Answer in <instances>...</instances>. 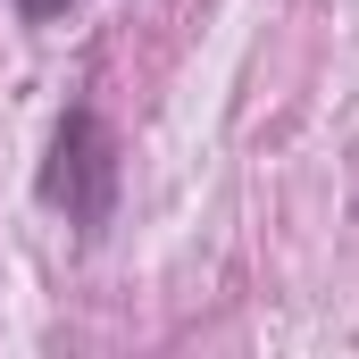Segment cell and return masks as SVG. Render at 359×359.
<instances>
[{"instance_id": "cell-1", "label": "cell", "mask_w": 359, "mask_h": 359, "mask_svg": "<svg viewBox=\"0 0 359 359\" xmlns=\"http://www.w3.org/2000/svg\"><path fill=\"white\" fill-rule=\"evenodd\" d=\"M117 184H126V151H117V134H109V117L92 109V100H67L59 109V126H50V151H42V209L50 217H67L76 226V243H100L109 226H117Z\"/></svg>"}, {"instance_id": "cell-2", "label": "cell", "mask_w": 359, "mask_h": 359, "mask_svg": "<svg viewBox=\"0 0 359 359\" xmlns=\"http://www.w3.org/2000/svg\"><path fill=\"white\" fill-rule=\"evenodd\" d=\"M67 8H76V0H17V17H25V25H59Z\"/></svg>"}]
</instances>
